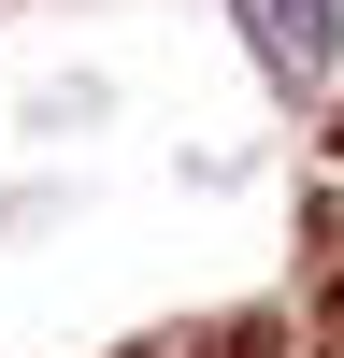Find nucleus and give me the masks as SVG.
<instances>
[{
  "label": "nucleus",
  "instance_id": "nucleus-1",
  "mask_svg": "<svg viewBox=\"0 0 344 358\" xmlns=\"http://www.w3.org/2000/svg\"><path fill=\"white\" fill-rule=\"evenodd\" d=\"M273 29H287V57L315 72V57H330V29H344V0H273Z\"/></svg>",
  "mask_w": 344,
  "mask_h": 358
}]
</instances>
